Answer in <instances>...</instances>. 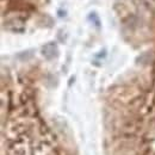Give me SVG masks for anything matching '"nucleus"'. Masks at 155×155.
<instances>
[{"instance_id": "1", "label": "nucleus", "mask_w": 155, "mask_h": 155, "mask_svg": "<svg viewBox=\"0 0 155 155\" xmlns=\"http://www.w3.org/2000/svg\"><path fill=\"white\" fill-rule=\"evenodd\" d=\"M43 55L48 60L55 58L58 55V47L54 44V43H49L47 45L43 47Z\"/></svg>"}]
</instances>
